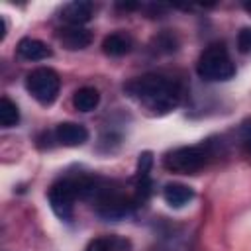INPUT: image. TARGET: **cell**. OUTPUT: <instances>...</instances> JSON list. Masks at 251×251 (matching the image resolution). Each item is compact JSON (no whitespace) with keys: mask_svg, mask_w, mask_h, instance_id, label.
<instances>
[{"mask_svg":"<svg viewBox=\"0 0 251 251\" xmlns=\"http://www.w3.org/2000/svg\"><path fill=\"white\" fill-rule=\"evenodd\" d=\"M126 92L155 114H167L180 102V86L161 75H143L126 84Z\"/></svg>","mask_w":251,"mask_h":251,"instance_id":"obj_1","label":"cell"},{"mask_svg":"<svg viewBox=\"0 0 251 251\" xmlns=\"http://www.w3.org/2000/svg\"><path fill=\"white\" fill-rule=\"evenodd\" d=\"M216 155L212 141H202L198 145H184L169 151L163 159V167L178 175H194L204 169L210 159Z\"/></svg>","mask_w":251,"mask_h":251,"instance_id":"obj_2","label":"cell"},{"mask_svg":"<svg viewBox=\"0 0 251 251\" xmlns=\"http://www.w3.org/2000/svg\"><path fill=\"white\" fill-rule=\"evenodd\" d=\"M196 73L200 78L208 82H220L229 80L235 75V65L231 63V57L224 43H210L198 57Z\"/></svg>","mask_w":251,"mask_h":251,"instance_id":"obj_3","label":"cell"},{"mask_svg":"<svg viewBox=\"0 0 251 251\" xmlns=\"http://www.w3.org/2000/svg\"><path fill=\"white\" fill-rule=\"evenodd\" d=\"M25 88L27 92L43 106H49L55 102V98L59 96L61 90V78L57 75V71L49 69V67H39L33 69L27 76H25Z\"/></svg>","mask_w":251,"mask_h":251,"instance_id":"obj_4","label":"cell"},{"mask_svg":"<svg viewBox=\"0 0 251 251\" xmlns=\"http://www.w3.org/2000/svg\"><path fill=\"white\" fill-rule=\"evenodd\" d=\"M76 184L75 178H61L57 182L51 184V188L47 190V200L51 210L55 212L57 218L69 222L73 220V206L76 200Z\"/></svg>","mask_w":251,"mask_h":251,"instance_id":"obj_5","label":"cell"},{"mask_svg":"<svg viewBox=\"0 0 251 251\" xmlns=\"http://www.w3.org/2000/svg\"><path fill=\"white\" fill-rule=\"evenodd\" d=\"M88 139V129L82 124L63 122L55 127V141L65 147H78Z\"/></svg>","mask_w":251,"mask_h":251,"instance_id":"obj_6","label":"cell"},{"mask_svg":"<svg viewBox=\"0 0 251 251\" xmlns=\"http://www.w3.org/2000/svg\"><path fill=\"white\" fill-rule=\"evenodd\" d=\"M94 14V4L86 0H75L63 6L61 10V20L67 22L69 25H82L86 24Z\"/></svg>","mask_w":251,"mask_h":251,"instance_id":"obj_7","label":"cell"},{"mask_svg":"<svg viewBox=\"0 0 251 251\" xmlns=\"http://www.w3.org/2000/svg\"><path fill=\"white\" fill-rule=\"evenodd\" d=\"M57 35H59V41L63 43V47H67L71 51L84 49L92 43V33L82 25H67V27L59 29Z\"/></svg>","mask_w":251,"mask_h":251,"instance_id":"obj_8","label":"cell"},{"mask_svg":"<svg viewBox=\"0 0 251 251\" xmlns=\"http://www.w3.org/2000/svg\"><path fill=\"white\" fill-rule=\"evenodd\" d=\"M18 55L24 57L25 61H43V59H49L53 55V49L47 43H43L41 39L24 37L18 43Z\"/></svg>","mask_w":251,"mask_h":251,"instance_id":"obj_9","label":"cell"},{"mask_svg":"<svg viewBox=\"0 0 251 251\" xmlns=\"http://www.w3.org/2000/svg\"><path fill=\"white\" fill-rule=\"evenodd\" d=\"M163 198L171 208H182L194 198V190L180 182H169L163 188Z\"/></svg>","mask_w":251,"mask_h":251,"instance_id":"obj_10","label":"cell"},{"mask_svg":"<svg viewBox=\"0 0 251 251\" xmlns=\"http://www.w3.org/2000/svg\"><path fill=\"white\" fill-rule=\"evenodd\" d=\"M102 51L110 57H124L131 51V37L126 33H120V31L110 33L102 41Z\"/></svg>","mask_w":251,"mask_h":251,"instance_id":"obj_11","label":"cell"},{"mask_svg":"<svg viewBox=\"0 0 251 251\" xmlns=\"http://www.w3.org/2000/svg\"><path fill=\"white\" fill-rule=\"evenodd\" d=\"M100 104V92L94 86H82L73 94V106L78 112H92Z\"/></svg>","mask_w":251,"mask_h":251,"instance_id":"obj_12","label":"cell"},{"mask_svg":"<svg viewBox=\"0 0 251 251\" xmlns=\"http://www.w3.org/2000/svg\"><path fill=\"white\" fill-rule=\"evenodd\" d=\"M18 122H20V110H18L16 102L2 96V100H0V126L2 127H14Z\"/></svg>","mask_w":251,"mask_h":251,"instance_id":"obj_13","label":"cell"},{"mask_svg":"<svg viewBox=\"0 0 251 251\" xmlns=\"http://www.w3.org/2000/svg\"><path fill=\"white\" fill-rule=\"evenodd\" d=\"M151 167H153V155L149 151H143L137 159V173H135V178H145L149 176L151 173Z\"/></svg>","mask_w":251,"mask_h":251,"instance_id":"obj_14","label":"cell"},{"mask_svg":"<svg viewBox=\"0 0 251 251\" xmlns=\"http://www.w3.org/2000/svg\"><path fill=\"white\" fill-rule=\"evenodd\" d=\"M237 133H239V141H241V145L245 147V151L251 153V116H247V118L239 124Z\"/></svg>","mask_w":251,"mask_h":251,"instance_id":"obj_15","label":"cell"},{"mask_svg":"<svg viewBox=\"0 0 251 251\" xmlns=\"http://www.w3.org/2000/svg\"><path fill=\"white\" fill-rule=\"evenodd\" d=\"M237 49L241 53H251V27H243L237 33Z\"/></svg>","mask_w":251,"mask_h":251,"instance_id":"obj_16","label":"cell"},{"mask_svg":"<svg viewBox=\"0 0 251 251\" xmlns=\"http://www.w3.org/2000/svg\"><path fill=\"white\" fill-rule=\"evenodd\" d=\"M84 251H112V243L106 237H96L86 245Z\"/></svg>","mask_w":251,"mask_h":251,"instance_id":"obj_17","label":"cell"},{"mask_svg":"<svg viewBox=\"0 0 251 251\" xmlns=\"http://www.w3.org/2000/svg\"><path fill=\"white\" fill-rule=\"evenodd\" d=\"M6 37V20L0 16V41Z\"/></svg>","mask_w":251,"mask_h":251,"instance_id":"obj_18","label":"cell"},{"mask_svg":"<svg viewBox=\"0 0 251 251\" xmlns=\"http://www.w3.org/2000/svg\"><path fill=\"white\" fill-rule=\"evenodd\" d=\"M243 8H245V10L251 14V2H245V4H243Z\"/></svg>","mask_w":251,"mask_h":251,"instance_id":"obj_19","label":"cell"}]
</instances>
